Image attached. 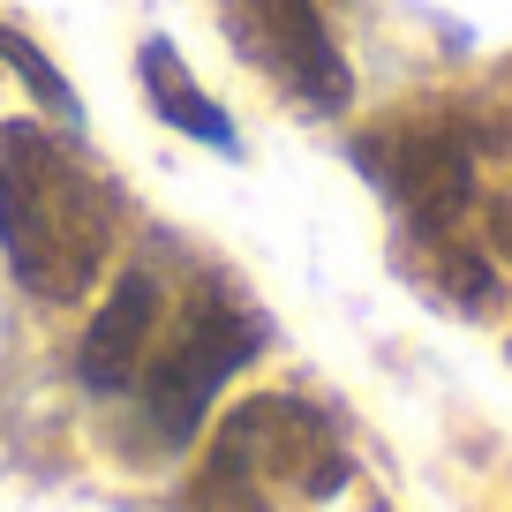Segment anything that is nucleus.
<instances>
[{"mask_svg":"<svg viewBox=\"0 0 512 512\" xmlns=\"http://www.w3.org/2000/svg\"><path fill=\"white\" fill-rule=\"evenodd\" d=\"M0 61L16 68L23 83H31V98H38V106L53 113V121L83 128V106H76V91H68V76H61V68H53V61H46V53H38V46H31L23 31H8V23H0Z\"/></svg>","mask_w":512,"mask_h":512,"instance_id":"nucleus-8","label":"nucleus"},{"mask_svg":"<svg viewBox=\"0 0 512 512\" xmlns=\"http://www.w3.org/2000/svg\"><path fill=\"white\" fill-rule=\"evenodd\" d=\"M347 482V452H339L332 422L309 415L287 392H256L226 415L211 475L196 482L211 512H264L256 490H294V497H324Z\"/></svg>","mask_w":512,"mask_h":512,"instance_id":"nucleus-3","label":"nucleus"},{"mask_svg":"<svg viewBox=\"0 0 512 512\" xmlns=\"http://www.w3.org/2000/svg\"><path fill=\"white\" fill-rule=\"evenodd\" d=\"M362 159L384 181V196L407 211L415 234H445L467 211V196H475V159H467V144L452 128H392Z\"/></svg>","mask_w":512,"mask_h":512,"instance_id":"nucleus-5","label":"nucleus"},{"mask_svg":"<svg viewBox=\"0 0 512 512\" xmlns=\"http://www.w3.org/2000/svg\"><path fill=\"white\" fill-rule=\"evenodd\" d=\"M219 23L234 38V53L249 68L279 83L287 98H302L309 113H339L354 98V68L332 46L317 0H219Z\"/></svg>","mask_w":512,"mask_h":512,"instance_id":"nucleus-4","label":"nucleus"},{"mask_svg":"<svg viewBox=\"0 0 512 512\" xmlns=\"http://www.w3.org/2000/svg\"><path fill=\"white\" fill-rule=\"evenodd\" d=\"M159 317H166V294H159V272H121L106 294V309L91 317V332H83V354H76V377L83 392H98V400H113V392H136V377H144L151 362V339H159Z\"/></svg>","mask_w":512,"mask_h":512,"instance_id":"nucleus-6","label":"nucleus"},{"mask_svg":"<svg viewBox=\"0 0 512 512\" xmlns=\"http://www.w3.org/2000/svg\"><path fill=\"white\" fill-rule=\"evenodd\" d=\"M136 68H144L151 113H159L166 128H181V136H196V144H211V151H241V136H234V121H226V106H211L204 83L181 68V53L166 46V38H151V46L136 53Z\"/></svg>","mask_w":512,"mask_h":512,"instance_id":"nucleus-7","label":"nucleus"},{"mask_svg":"<svg viewBox=\"0 0 512 512\" xmlns=\"http://www.w3.org/2000/svg\"><path fill=\"white\" fill-rule=\"evenodd\" d=\"M0 256L31 302H83L113 256V189L38 121L0 128Z\"/></svg>","mask_w":512,"mask_h":512,"instance_id":"nucleus-1","label":"nucleus"},{"mask_svg":"<svg viewBox=\"0 0 512 512\" xmlns=\"http://www.w3.org/2000/svg\"><path fill=\"white\" fill-rule=\"evenodd\" d=\"M256 347H264V309L241 302L226 279H196L189 302L174 309V324L151 339V362L136 377L144 384V415L166 452H181L196 437V422L211 415L226 377L256 362Z\"/></svg>","mask_w":512,"mask_h":512,"instance_id":"nucleus-2","label":"nucleus"}]
</instances>
